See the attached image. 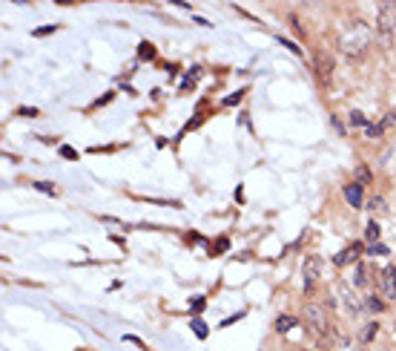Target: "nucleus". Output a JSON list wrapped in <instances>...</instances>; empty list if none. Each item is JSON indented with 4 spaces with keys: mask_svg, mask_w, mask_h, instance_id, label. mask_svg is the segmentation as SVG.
Returning <instances> with one entry per match:
<instances>
[{
    "mask_svg": "<svg viewBox=\"0 0 396 351\" xmlns=\"http://www.w3.org/2000/svg\"><path fill=\"white\" fill-rule=\"evenodd\" d=\"M370 41H373L370 26L365 21H350L345 26V32H342V37H339V46H342V52L347 58H362L365 49L370 46Z\"/></svg>",
    "mask_w": 396,
    "mask_h": 351,
    "instance_id": "obj_1",
    "label": "nucleus"
},
{
    "mask_svg": "<svg viewBox=\"0 0 396 351\" xmlns=\"http://www.w3.org/2000/svg\"><path fill=\"white\" fill-rule=\"evenodd\" d=\"M393 26H396V3H382L379 12H376V41H379L385 49L393 46Z\"/></svg>",
    "mask_w": 396,
    "mask_h": 351,
    "instance_id": "obj_2",
    "label": "nucleus"
},
{
    "mask_svg": "<svg viewBox=\"0 0 396 351\" xmlns=\"http://www.w3.org/2000/svg\"><path fill=\"white\" fill-rule=\"evenodd\" d=\"M302 320L304 325H307L310 331L316 337H327V331H330V322H327V314H324V308L316 305V302H307L302 311Z\"/></svg>",
    "mask_w": 396,
    "mask_h": 351,
    "instance_id": "obj_3",
    "label": "nucleus"
},
{
    "mask_svg": "<svg viewBox=\"0 0 396 351\" xmlns=\"http://www.w3.org/2000/svg\"><path fill=\"white\" fill-rule=\"evenodd\" d=\"M302 274H304V291H313L316 285L319 274H322V259L319 256H304V265H302Z\"/></svg>",
    "mask_w": 396,
    "mask_h": 351,
    "instance_id": "obj_4",
    "label": "nucleus"
},
{
    "mask_svg": "<svg viewBox=\"0 0 396 351\" xmlns=\"http://www.w3.org/2000/svg\"><path fill=\"white\" fill-rule=\"evenodd\" d=\"M313 66H316V75L322 81V87H327L333 78V58L327 52H316V58H313Z\"/></svg>",
    "mask_w": 396,
    "mask_h": 351,
    "instance_id": "obj_5",
    "label": "nucleus"
},
{
    "mask_svg": "<svg viewBox=\"0 0 396 351\" xmlns=\"http://www.w3.org/2000/svg\"><path fill=\"white\" fill-rule=\"evenodd\" d=\"M379 291L385 300H393L396 297V265H388L379 277Z\"/></svg>",
    "mask_w": 396,
    "mask_h": 351,
    "instance_id": "obj_6",
    "label": "nucleus"
},
{
    "mask_svg": "<svg viewBox=\"0 0 396 351\" xmlns=\"http://www.w3.org/2000/svg\"><path fill=\"white\" fill-rule=\"evenodd\" d=\"M359 256H362V245L359 242H353V245H347L345 250H339V254L333 256V262H336L339 268H345V265H353Z\"/></svg>",
    "mask_w": 396,
    "mask_h": 351,
    "instance_id": "obj_7",
    "label": "nucleus"
},
{
    "mask_svg": "<svg viewBox=\"0 0 396 351\" xmlns=\"http://www.w3.org/2000/svg\"><path fill=\"white\" fill-rule=\"evenodd\" d=\"M339 297L345 300V305H347V311H350V314H359V311H362V302H359V297L353 294V288L347 285V282H339Z\"/></svg>",
    "mask_w": 396,
    "mask_h": 351,
    "instance_id": "obj_8",
    "label": "nucleus"
},
{
    "mask_svg": "<svg viewBox=\"0 0 396 351\" xmlns=\"http://www.w3.org/2000/svg\"><path fill=\"white\" fill-rule=\"evenodd\" d=\"M345 202H347L350 207H362V184H359V182L345 184Z\"/></svg>",
    "mask_w": 396,
    "mask_h": 351,
    "instance_id": "obj_9",
    "label": "nucleus"
},
{
    "mask_svg": "<svg viewBox=\"0 0 396 351\" xmlns=\"http://www.w3.org/2000/svg\"><path fill=\"white\" fill-rule=\"evenodd\" d=\"M296 325H299V320H296V317H287V314H281L279 320H276V331H279V334H287Z\"/></svg>",
    "mask_w": 396,
    "mask_h": 351,
    "instance_id": "obj_10",
    "label": "nucleus"
},
{
    "mask_svg": "<svg viewBox=\"0 0 396 351\" xmlns=\"http://www.w3.org/2000/svg\"><path fill=\"white\" fill-rule=\"evenodd\" d=\"M379 236H382V227H379V222H367L365 225V239L370 242V245H376V242H379Z\"/></svg>",
    "mask_w": 396,
    "mask_h": 351,
    "instance_id": "obj_11",
    "label": "nucleus"
},
{
    "mask_svg": "<svg viewBox=\"0 0 396 351\" xmlns=\"http://www.w3.org/2000/svg\"><path fill=\"white\" fill-rule=\"evenodd\" d=\"M138 58H141V61H152V58H155V46H152L150 41H141V44H138Z\"/></svg>",
    "mask_w": 396,
    "mask_h": 351,
    "instance_id": "obj_12",
    "label": "nucleus"
},
{
    "mask_svg": "<svg viewBox=\"0 0 396 351\" xmlns=\"http://www.w3.org/2000/svg\"><path fill=\"white\" fill-rule=\"evenodd\" d=\"M198 75H201V66H193V69L187 72V78L181 81V92H187V89L195 84V78H198Z\"/></svg>",
    "mask_w": 396,
    "mask_h": 351,
    "instance_id": "obj_13",
    "label": "nucleus"
},
{
    "mask_svg": "<svg viewBox=\"0 0 396 351\" xmlns=\"http://www.w3.org/2000/svg\"><path fill=\"white\" fill-rule=\"evenodd\" d=\"M190 325H193V331H195V337H198V340H207V334H210V331H207V325H204V320H201V317H195V320L190 322Z\"/></svg>",
    "mask_w": 396,
    "mask_h": 351,
    "instance_id": "obj_14",
    "label": "nucleus"
},
{
    "mask_svg": "<svg viewBox=\"0 0 396 351\" xmlns=\"http://www.w3.org/2000/svg\"><path fill=\"white\" fill-rule=\"evenodd\" d=\"M376 334H379V322H367L365 331H362V343H370Z\"/></svg>",
    "mask_w": 396,
    "mask_h": 351,
    "instance_id": "obj_15",
    "label": "nucleus"
},
{
    "mask_svg": "<svg viewBox=\"0 0 396 351\" xmlns=\"http://www.w3.org/2000/svg\"><path fill=\"white\" fill-rule=\"evenodd\" d=\"M32 187H35V190H40V193H46V196H58V187H55L52 182H35Z\"/></svg>",
    "mask_w": 396,
    "mask_h": 351,
    "instance_id": "obj_16",
    "label": "nucleus"
},
{
    "mask_svg": "<svg viewBox=\"0 0 396 351\" xmlns=\"http://www.w3.org/2000/svg\"><path fill=\"white\" fill-rule=\"evenodd\" d=\"M365 308H367V311H373V314H382V311H385V302L376 300V297H367V300H365Z\"/></svg>",
    "mask_w": 396,
    "mask_h": 351,
    "instance_id": "obj_17",
    "label": "nucleus"
},
{
    "mask_svg": "<svg viewBox=\"0 0 396 351\" xmlns=\"http://www.w3.org/2000/svg\"><path fill=\"white\" fill-rule=\"evenodd\" d=\"M353 285H356V288L367 285V277H365V268H362V265H356V268H353Z\"/></svg>",
    "mask_w": 396,
    "mask_h": 351,
    "instance_id": "obj_18",
    "label": "nucleus"
},
{
    "mask_svg": "<svg viewBox=\"0 0 396 351\" xmlns=\"http://www.w3.org/2000/svg\"><path fill=\"white\" fill-rule=\"evenodd\" d=\"M347 121H350V127H367V118L362 115L359 110H353L350 115H347Z\"/></svg>",
    "mask_w": 396,
    "mask_h": 351,
    "instance_id": "obj_19",
    "label": "nucleus"
},
{
    "mask_svg": "<svg viewBox=\"0 0 396 351\" xmlns=\"http://www.w3.org/2000/svg\"><path fill=\"white\" fill-rule=\"evenodd\" d=\"M367 254H370V256H388L390 250H388V245H382V242H376V245H370V248H367Z\"/></svg>",
    "mask_w": 396,
    "mask_h": 351,
    "instance_id": "obj_20",
    "label": "nucleus"
},
{
    "mask_svg": "<svg viewBox=\"0 0 396 351\" xmlns=\"http://www.w3.org/2000/svg\"><path fill=\"white\" fill-rule=\"evenodd\" d=\"M356 182H359L362 187H365V184H370V170H367L365 164H362V167L356 170Z\"/></svg>",
    "mask_w": 396,
    "mask_h": 351,
    "instance_id": "obj_21",
    "label": "nucleus"
},
{
    "mask_svg": "<svg viewBox=\"0 0 396 351\" xmlns=\"http://www.w3.org/2000/svg\"><path fill=\"white\" fill-rule=\"evenodd\" d=\"M244 92H247V89H238V92H236V95H227V98H224V107H236V104L238 101H241V98H244Z\"/></svg>",
    "mask_w": 396,
    "mask_h": 351,
    "instance_id": "obj_22",
    "label": "nucleus"
},
{
    "mask_svg": "<svg viewBox=\"0 0 396 351\" xmlns=\"http://www.w3.org/2000/svg\"><path fill=\"white\" fill-rule=\"evenodd\" d=\"M279 44H281V46H287V49L293 52V55H302V46H299V44H293V41H287L284 35H279Z\"/></svg>",
    "mask_w": 396,
    "mask_h": 351,
    "instance_id": "obj_23",
    "label": "nucleus"
},
{
    "mask_svg": "<svg viewBox=\"0 0 396 351\" xmlns=\"http://www.w3.org/2000/svg\"><path fill=\"white\" fill-rule=\"evenodd\" d=\"M382 132H385V130H382L379 124H367V127H365V135H367V139H379Z\"/></svg>",
    "mask_w": 396,
    "mask_h": 351,
    "instance_id": "obj_24",
    "label": "nucleus"
},
{
    "mask_svg": "<svg viewBox=\"0 0 396 351\" xmlns=\"http://www.w3.org/2000/svg\"><path fill=\"white\" fill-rule=\"evenodd\" d=\"M52 32H58V26H55V23H49V26H40V29H35L32 35H35V37H44V35H52Z\"/></svg>",
    "mask_w": 396,
    "mask_h": 351,
    "instance_id": "obj_25",
    "label": "nucleus"
},
{
    "mask_svg": "<svg viewBox=\"0 0 396 351\" xmlns=\"http://www.w3.org/2000/svg\"><path fill=\"white\" fill-rule=\"evenodd\" d=\"M382 130H390V127H396V112H388V115L382 118Z\"/></svg>",
    "mask_w": 396,
    "mask_h": 351,
    "instance_id": "obj_26",
    "label": "nucleus"
},
{
    "mask_svg": "<svg viewBox=\"0 0 396 351\" xmlns=\"http://www.w3.org/2000/svg\"><path fill=\"white\" fill-rule=\"evenodd\" d=\"M60 155H64V159H78V150L69 147V144H60Z\"/></svg>",
    "mask_w": 396,
    "mask_h": 351,
    "instance_id": "obj_27",
    "label": "nucleus"
},
{
    "mask_svg": "<svg viewBox=\"0 0 396 351\" xmlns=\"http://www.w3.org/2000/svg\"><path fill=\"white\" fill-rule=\"evenodd\" d=\"M17 115H20V118H35L37 110H35V107H17Z\"/></svg>",
    "mask_w": 396,
    "mask_h": 351,
    "instance_id": "obj_28",
    "label": "nucleus"
},
{
    "mask_svg": "<svg viewBox=\"0 0 396 351\" xmlns=\"http://www.w3.org/2000/svg\"><path fill=\"white\" fill-rule=\"evenodd\" d=\"M204 305H207V302H204V297H195V300L190 302V308H193L195 314H201V311H204Z\"/></svg>",
    "mask_w": 396,
    "mask_h": 351,
    "instance_id": "obj_29",
    "label": "nucleus"
},
{
    "mask_svg": "<svg viewBox=\"0 0 396 351\" xmlns=\"http://www.w3.org/2000/svg\"><path fill=\"white\" fill-rule=\"evenodd\" d=\"M370 207H373V210H385V199L373 196V199H370Z\"/></svg>",
    "mask_w": 396,
    "mask_h": 351,
    "instance_id": "obj_30",
    "label": "nucleus"
},
{
    "mask_svg": "<svg viewBox=\"0 0 396 351\" xmlns=\"http://www.w3.org/2000/svg\"><path fill=\"white\" fill-rule=\"evenodd\" d=\"M227 248H230V242H227V239H218L216 242V250H227Z\"/></svg>",
    "mask_w": 396,
    "mask_h": 351,
    "instance_id": "obj_31",
    "label": "nucleus"
},
{
    "mask_svg": "<svg viewBox=\"0 0 396 351\" xmlns=\"http://www.w3.org/2000/svg\"><path fill=\"white\" fill-rule=\"evenodd\" d=\"M193 21H195V23H198V26H213V23H210V21H207V17H193Z\"/></svg>",
    "mask_w": 396,
    "mask_h": 351,
    "instance_id": "obj_32",
    "label": "nucleus"
},
{
    "mask_svg": "<svg viewBox=\"0 0 396 351\" xmlns=\"http://www.w3.org/2000/svg\"><path fill=\"white\" fill-rule=\"evenodd\" d=\"M393 331H396V322H393Z\"/></svg>",
    "mask_w": 396,
    "mask_h": 351,
    "instance_id": "obj_33",
    "label": "nucleus"
},
{
    "mask_svg": "<svg viewBox=\"0 0 396 351\" xmlns=\"http://www.w3.org/2000/svg\"><path fill=\"white\" fill-rule=\"evenodd\" d=\"M302 351H304V348H302Z\"/></svg>",
    "mask_w": 396,
    "mask_h": 351,
    "instance_id": "obj_34",
    "label": "nucleus"
}]
</instances>
